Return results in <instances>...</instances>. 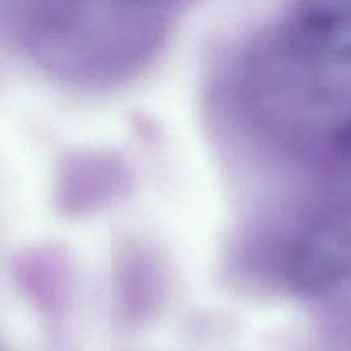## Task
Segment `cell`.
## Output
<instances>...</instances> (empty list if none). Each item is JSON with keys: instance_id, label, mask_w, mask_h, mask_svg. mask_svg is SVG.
Wrapping results in <instances>:
<instances>
[{"instance_id": "6da1fadb", "label": "cell", "mask_w": 351, "mask_h": 351, "mask_svg": "<svg viewBox=\"0 0 351 351\" xmlns=\"http://www.w3.org/2000/svg\"><path fill=\"white\" fill-rule=\"evenodd\" d=\"M351 27V0H299L287 26L289 47L302 56H315Z\"/></svg>"}, {"instance_id": "7a4b0ae2", "label": "cell", "mask_w": 351, "mask_h": 351, "mask_svg": "<svg viewBox=\"0 0 351 351\" xmlns=\"http://www.w3.org/2000/svg\"><path fill=\"white\" fill-rule=\"evenodd\" d=\"M133 1H136V3H141V1H145V0H133Z\"/></svg>"}]
</instances>
